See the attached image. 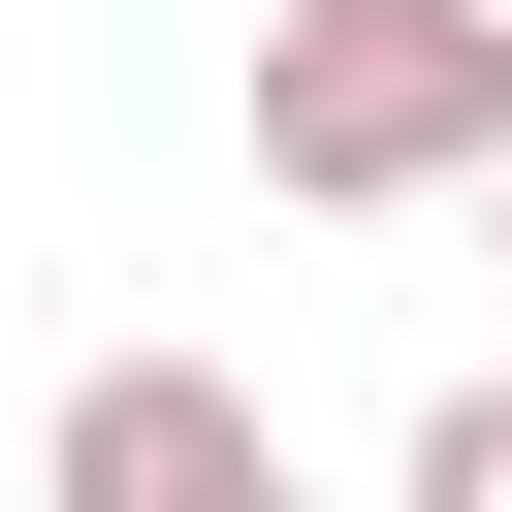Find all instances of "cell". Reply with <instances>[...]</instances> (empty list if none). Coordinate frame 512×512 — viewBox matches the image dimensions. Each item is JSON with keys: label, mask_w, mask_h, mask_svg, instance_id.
<instances>
[{"label": "cell", "mask_w": 512, "mask_h": 512, "mask_svg": "<svg viewBox=\"0 0 512 512\" xmlns=\"http://www.w3.org/2000/svg\"><path fill=\"white\" fill-rule=\"evenodd\" d=\"M480 128H512V0H256V192L416 224L480 192Z\"/></svg>", "instance_id": "cell-1"}, {"label": "cell", "mask_w": 512, "mask_h": 512, "mask_svg": "<svg viewBox=\"0 0 512 512\" xmlns=\"http://www.w3.org/2000/svg\"><path fill=\"white\" fill-rule=\"evenodd\" d=\"M32 512H320V480H288V416H256L224 352H96L64 448H32Z\"/></svg>", "instance_id": "cell-2"}, {"label": "cell", "mask_w": 512, "mask_h": 512, "mask_svg": "<svg viewBox=\"0 0 512 512\" xmlns=\"http://www.w3.org/2000/svg\"><path fill=\"white\" fill-rule=\"evenodd\" d=\"M384 512H512V384H448V416H416V480H384Z\"/></svg>", "instance_id": "cell-3"}]
</instances>
